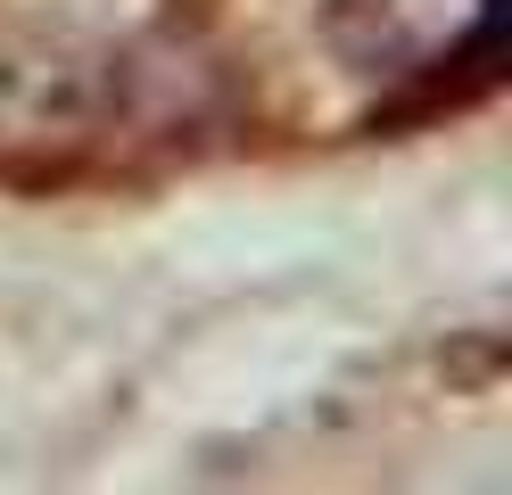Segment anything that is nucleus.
Wrapping results in <instances>:
<instances>
[{
	"label": "nucleus",
	"mask_w": 512,
	"mask_h": 495,
	"mask_svg": "<svg viewBox=\"0 0 512 495\" xmlns=\"http://www.w3.org/2000/svg\"><path fill=\"white\" fill-rule=\"evenodd\" d=\"M504 0H331V33L347 58L389 66V75H430V66H479L496 58Z\"/></svg>",
	"instance_id": "f257e3e1"
}]
</instances>
